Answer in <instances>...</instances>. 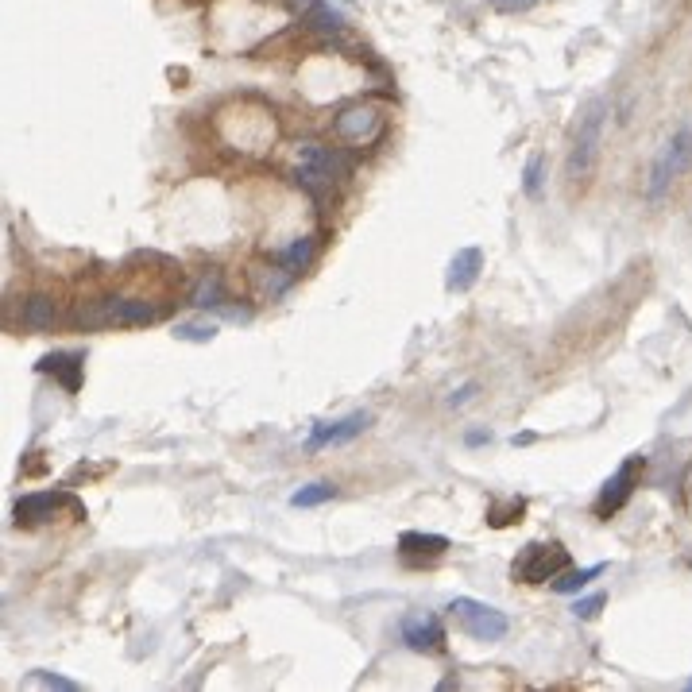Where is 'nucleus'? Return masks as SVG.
<instances>
[{
  "label": "nucleus",
  "mask_w": 692,
  "mask_h": 692,
  "mask_svg": "<svg viewBox=\"0 0 692 692\" xmlns=\"http://www.w3.org/2000/svg\"><path fill=\"white\" fill-rule=\"evenodd\" d=\"M163 318L159 302H147L136 294H109V298H82L74 306L78 329H144Z\"/></svg>",
  "instance_id": "f03ea898"
},
{
  "label": "nucleus",
  "mask_w": 692,
  "mask_h": 692,
  "mask_svg": "<svg viewBox=\"0 0 692 692\" xmlns=\"http://www.w3.org/2000/svg\"><path fill=\"white\" fill-rule=\"evenodd\" d=\"M337 491H333V484H310V488H302V491H294L290 495V503L294 507H318V503H329Z\"/></svg>",
  "instance_id": "5701e85b"
},
{
  "label": "nucleus",
  "mask_w": 692,
  "mask_h": 692,
  "mask_svg": "<svg viewBox=\"0 0 692 692\" xmlns=\"http://www.w3.org/2000/svg\"><path fill=\"white\" fill-rule=\"evenodd\" d=\"M306 24H310L314 31H321V35H341V31H345V20H341V16H337V12H333L325 0L314 8V16H310Z\"/></svg>",
  "instance_id": "412c9836"
},
{
  "label": "nucleus",
  "mask_w": 692,
  "mask_h": 692,
  "mask_svg": "<svg viewBox=\"0 0 692 692\" xmlns=\"http://www.w3.org/2000/svg\"><path fill=\"white\" fill-rule=\"evenodd\" d=\"M484 271V252L472 244V248H461L453 263H449V275H445V287L449 290H468Z\"/></svg>",
  "instance_id": "2eb2a0df"
},
{
  "label": "nucleus",
  "mask_w": 692,
  "mask_h": 692,
  "mask_svg": "<svg viewBox=\"0 0 692 692\" xmlns=\"http://www.w3.org/2000/svg\"><path fill=\"white\" fill-rule=\"evenodd\" d=\"M20 321H24V329L28 333H55L58 325V306L51 294H28V302H24V310H20Z\"/></svg>",
  "instance_id": "4468645a"
},
{
  "label": "nucleus",
  "mask_w": 692,
  "mask_h": 692,
  "mask_svg": "<svg viewBox=\"0 0 692 692\" xmlns=\"http://www.w3.org/2000/svg\"><path fill=\"white\" fill-rule=\"evenodd\" d=\"M604 573V565H592V569H580V573H561L553 580V592H580L588 580H596Z\"/></svg>",
  "instance_id": "4be33fe9"
},
{
  "label": "nucleus",
  "mask_w": 692,
  "mask_h": 692,
  "mask_svg": "<svg viewBox=\"0 0 692 692\" xmlns=\"http://www.w3.org/2000/svg\"><path fill=\"white\" fill-rule=\"evenodd\" d=\"M31 681H35V685H51V689H66V692L78 689L74 681H66V677H55V673H43V669H39V673H31Z\"/></svg>",
  "instance_id": "cd10ccee"
},
{
  "label": "nucleus",
  "mask_w": 692,
  "mask_h": 692,
  "mask_svg": "<svg viewBox=\"0 0 692 692\" xmlns=\"http://www.w3.org/2000/svg\"><path fill=\"white\" fill-rule=\"evenodd\" d=\"M294 275L298 271H290L283 260L275 263H252V271H248V283H252V298L256 302H279L290 287H294Z\"/></svg>",
  "instance_id": "f8f14e48"
},
{
  "label": "nucleus",
  "mask_w": 692,
  "mask_h": 692,
  "mask_svg": "<svg viewBox=\"0 0 692 692\" xmlns=\"http://www.w3.org/2000/svg\"><path fill=\"white\" fill-rule=\"evenodd\" d=\"M174 337H178V341H213V337H217V325H198V321H186V325H178V329H174Z\"/></svg>",
  "instance_id": "b1692460"
},
{
  "label": "nucleus",
  "mask_w": 692,
  "mask_h": 692,
  "mask_svg": "<svg viewBox=\"0 0 692 692\" xmlns=\"http://www.w3.org/2000/svg\"><path fill=\"white\" fill-rule=\"evenodd\" d=\"M600 607H604V596H588V600H577V604H573V615H577V619H596Z\"/></svg>",
  "instance_id": "bb28decb"
},
{
  "label": "nucleus",
  "mask_w": 692,
  "mask_h": 692,
  "mask_svg": "<svg viewBox=\"0 0 692 692\" xmlns=\"http://www.w3.org/2000/svg\"><path fill=\"white\" fill-rule=\"evenodd\" d=\"M488 4H495L499 12H526V8H534L542 0H488Z\"/></svg>",
  "instance_id": "c85d7f7f"
},
{
  "label": "nucleus",
  "mask_w": 692,
  "mask_h": 692,
  "mask_svg": "<svg viewBox=\"0 0 692 692\" xmlns=\"http://www.w3.org/2000/svg\"><path fill=\"white\" fill-rule=\"evenodd\" d=\"M62 507H78V499L66 495V491H31V495H24V499L12 507V519H16V526H28L31 530V526L55 522Z\"/></svg>",
  "instance_id": "9d476101"
},
{
  "label": "nucleus",
  "mask_w": 692,
  "mask_h": 692,
  "mask_svg": "<svg viewBox=\"0 0 692 692\" xmlns=\"http://www.w3.org/2000/svg\"><path fill=\"white\" fill-rule=\"evenodd\" d=\"M569 565H573V557L561 542H530L511 561V577L519 584H549L561 573H569Z\"/></svg>",
  "instance_id": "423d86ee"
},
{
  "label": "nucleus",
  "mask_w": 692,
  "mask_h": 692,
  "mask_svg": "<svg viewBox=\"0 0 692 692\" xmlns=\"http://www.w3.org/2000/svg\"><path fill=\"white\" fill-rule=\"evenodd\" d=\"M279 4L287 8V12H290V16H294V20H302V24H306V20L314 16V8H318L321 0H279Z\"/></svg>",
  "instance_id": "a878e982"
},
{
  "label": "nucleus",
  "mask_w": 692,
  "mask_h": 692,
  "mask_svg": "<svg viewBox=\"0 0 692 692\" xmlns=\"http://www.w3.org/2000/svg\"><path fill=\"white\" fill-rule=\"evenodd\" d=\"M449 549L445 534H422V530H406L399 534V553L403 557H441Z\"/></svg>",
  "instance_id": "f3484780"
},
{
  "label": "nucleus",
  "mask_w": 692,
  "mask_h": 692,
  "mask_svg": "<svg viewBox=\"0 0 692 692\" xmlns=\"http://www.w3.org/2000/svg\"><path fill=\"white\" fill-rule=\"evenodd\" d=\"M522 190H526L530 198H538V190H542V155H534V159L526 163V174H522Z\"/></svg>",
  "instance_id": "393cba45"
},
{
  "label": "nucleus",
  "mask_w": 692,
  "mask_h": 692,
  "mask_svg": "<svg viewBox=\"0 0 692 692\" xmlns=\"http://www.w3.org/2000/svg\"><path fill=\"white\" fill-rule=\"evenodd\" d=\"M283 171L294 186H302L310 198H329L337 182L348 174L345 155L337 147H325L321 140H294L283 159Z\"/></svg>",
  "instance_id": "f257e3e1"
},
{
  "label": "nucleus",
  "mask_w": 692,
  "mask_h": 692,
  "mask_svg": "<svg viewBox=\"0 0 692 692\" xmlns=\"http://www.w3.org/2000/svg\"><path fill=\"white\" fill-rule=\"evenodd\" d=\"M403 642L414 654H445V627L430 611H410L403 619Z\"/></svg>",
  "instance_id": "9b49d317"
},
{
  "label": "nucleus",
  "mask_w": 692,
  "mask_h": 692,
  "mask_svg": "<svg viewBox=\"0 0 692 692\" xmlns=\"http://www.w3.org/2000/svg\"><path fill=\"white\" fill-rule=\"evenodd\" d=\"M642 468H646V461H642V457H631V461H623L619 468H615V476H611L604 488H600L596 503H592V515H596V519H611L615 511H623V507H627V499H631V495H635V488H638Z\"/></svg>",
  "instance_id": "1a4fd4ad"
},
{
  "label": "nucleus",
  "mask_w": 692,
  "mask_h": 692,
  "mask_svg": "<svg viewBox=\"0 0 692 692\" xmlns=\"http://www.w3.org/2000/svg\"><path fill=\"white\" fill-rule=\"evenodd\" d=\"M689 167H692V128H685V132H677V136L665 144L662 155H658V163H654V171H650V182H646V194H650V198H662L665 186H669L673 178H681Z\"/></svg>",
  "instance_id": "6e6552de"
},
{
  "label": "nucleus",
  "mask_w": 692,
  "mask_h": 692,
  "mask_svg": "<svg viewBox=\"0 0 692 692\" xmlns=\"http://www.w3.org/2000/svg\"><path fill=\"white\" fill-rule=\"evenodd\" d=\"M240 113H244V120H236V109H232V105H225V109L217 113L236 124V132H221V140H225L232 151H240V155H263L267 147H275L279 124H275V113H271L267 105L244 97V101H240Z\"/></svg>",
  "instance_id": "7ed1b4c3"
},
{
  "label": "nucleus",
  "mask_w": 692,
  "mask_h": 692,
  "mask_svg": "<svg viewBox=\"0 0 692 692\" xmlns=\"http://www.w3.org/2000/svg\"><path fill=\"white\" fill-rule=\"evenodd\" d=\"M82 364H86L82 352H51V356H43L35 368L43 375H58L66 391H78V387H82Z\"/></svg>",
  "instance_id": "dca6fc26"
},
{
  "label": "nucleus",
  "mask_w": 692,
  "mask_h": 692,
  "mask_svg": "<svg viewBox=\"0 0 692 692\" xmlns=\"http://www.w3.org/2000/svg\"><path fill=\"white\" fill-rule=\"evenodd\" d=\"M449 619H453L468 638H476V642H499V638L511 631V623H507V615H503L499 607L468 600V596H457V600L449 604Z\"/></svg>",
  "instance_id": "0eeeda50"
},
{
  "label": "nucleus",
  "mask_w": 692,
  "mask_h": 692,
  "mask_svg": "<svg viewBox=\"0 0 692 692\" xmlns=\"http://www.w3.org/2000/svg\"><path fill=\"white\" fill-rule=\"evenodd\" d=\"M368 426H372V414H348L345 422H321V426H314V433H310V449H321V445H345L352 437H360Z\"/></svg>",
  "instance_id": "ddd939ff"
},
{
  "label": "nucleus",
  "mask_w": 692,
  "mask_h": 692,
  "mask_svg": "<svg viewBox=\"0 0 692 692\" xmlns=\"http://www.w3.org/2000/svg\"><path fill=\"white\" fill-rule=\"evenodd\" d=\"M333 136L352 151H372L387 136V113L372 101H352L333 120Z\"/></svg>",
  "instance_id": "20e7f679"
},
{
  "label": "nucleus",
  "mask_w": 692,
  "mask_h": 692,
  "mask_svg": "<svg viewBox=\"0 0 692 692\" xmlns=\"http://www.w3.org/2000/svg\"><path fill=\"white\" fill-rule=\"evenodd\" d=\"M689 689H692V681H689Z\"/></svg>",
  "instance_id": "c756f323"
},
{
  "label": "nucleus",
  "mask_w": 692,
  "mask_h": 692,
  "mask_svg": "<svg viewBox=\"0 0 692 692\" xmlns=\"http://www.w3.org/2000/svg\"><path fill=\"white\" fill-rule=\"evenodd\" d=\"M604 124H607V105L604 101H592L577 124V136H573V151H569V178L573 182H588L596 171V159H600V144H604Z\"/></svg>",
  "instance_id": "39448f33"
},
{
  "label": "nucleus",
  "mask_w": 692,
  "mask_h": 692,
  "mask_svg": "<svg viewBox=\"0 0 692 692\" xmlns=\"http://www.w3.org/2000/svg\"><path fill=\"white\" fill-rule=\"evenodd\" d=\"M314 252H318V240H314V236H298V240H294L290 248L275 252V260H283L290 271H302V267H310Z\"/></svg>",
  "instance_id": "6ab92c4d"
},
{
  "label": "nucleus",
  "mask_w": 692,
  "mask_h": 692,
  "mask_svg": "<svg viewBox=\"0 0 692 692\" xmlns=\"http://www.w3.org/2000/svg\"><path fill=\"white\" fill-rule=\"evenodd\" d=\"M522 515H526V499L511 495L507 503H491L488 507V526L503 530V526H511V522H522Z\"/></svg>",
  "instance_id": "aec40b11"
},
{
  "label": "nucleus",
  "mask_w": 692,
  "mask_h": 692,
  "mask_svg": "<svg viewBox=\"0 0 692 692\" xmlns=\"http://www.w3.org/2000/svg\"><path fill=\"white\" fill-rule=\"evenodd\" d=\"M221 302H225V275H221V271H205L202 283L190 294V306L213 310V306H221Z\"/></svg>",
  "instance_id": "a211bd4d"
}]
</instances>
